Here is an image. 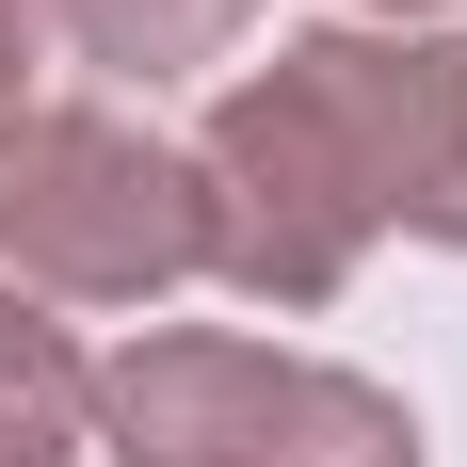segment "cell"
Returning <instances> with one entry per match:
<instances>
[{
  "instance_id": "1",
  "label": "cell",
  "mask_w": 467,
  "mask_h": 467,
  "mask_svg": "<svg viewBox=\"0 0 467 467\" xmlns=\"http://www.w3.org/2000/svg\"><path fill=\"white\" fill-rule=\"evenodd\" d=\"M435 145H451V65L420 33H275L210 97L193 161V275L242 306H338L387 226H420Z\"/></svg>"
},
{
  "instance_id": "2",
  "label": "cell",
  "mask_w": 467,
  "mask_h": 467,
  "mask_svg": "<svg viewBox=\"0 0 467 467\" xmlns=\"http://www.w3.org/2000/svg\"><path fill=\"white\" fill-rule=\"evenodd\" d=\"M97 435L113 467H420L403 387L275 355V338H210V323L130 338L97 371Z\"/></svg>"
},
{
  "instance_id": "3",
  "label": "cell",
  "mask_w": 467,
  "mask_h": 467,
  "mask_svg": "<svg viewBox=\"0 0 467 467\" xmlns=\"http://www.w3.org/2000/svg\"><path fill=\"white\" fill-rule=\"evenodd\" d=\"M193 275V161L145 113L0 130V306H161Z\"/></svg>"
},
{
  "instance_id": "4",
  "label": "cell",
  "mask_w": 467,
  "mask_h": 467,
  "mask_svg": "<svg viewBox=\"0 0 467 467\" xmlns=\"http://www.w3.org/2000/svg\"><path fill=\"white\" fill-rule=\"evenodd\" d=\"M48 33L81 48V65H113V81H193V65H226L242 33H258V0H48Z\"/></svg>"
},
{
  "instance_id": "5",
  "label": "cell",
  "mask_w": 467,
  "mask_h": 467,
  "mask_svg": "<svg viewBox=\"0 0 467 467\" xmlns=\"http://www.w3.org/2000/svg\"><path fill=\"white\" fill-rule=\"evenodd\" d=\"M81 435H97L81 338L48 323V306H0V467H81Z\"/></svg>"
},
{
  "instance_id": "6",
  "label": "cell",
  "mask_w": 467,
  "mask_h": 467,
  "mask_svg": "<svg viewBox=\"0 0 467 467\" xmlns=\"http://www.w3.org/2000/svg\"><path fill=\"white\" fill-rule=\"evenodd\" d=\"M435 65H451V145H435V193H420V242H451V258H467V33L435 48Z\"/></svg>"
},
{
  "instance_id": "7",
  "label": "cell",
  "mask_w": 467,
  "mask_h": 467,
  "mask_svg": "<svg viewBox=\"0 0 467 467\" xmlns=\"http://www.w3.org/2000/svg\"><path fill=\"white\" fill-rule=\"evenodd\" d=\"M33 65H48V0H0V130L33 113Z\"/></svg>"
},
{
  "instance_id": "8",
  "label": "cell",
  "mask_w": 467,
  "mask_h": 467,
  "mask_svg": "<svg viewBox=\"0 0 467 467\" xmlns=\"http://www.w3.org/2000/svg\"><path fill=\"white\" fill-rule=\"evenodd\" d=\"M371 16H387V33H403V16H435V0H371Z\"/></svg>"
}]
</instances>
